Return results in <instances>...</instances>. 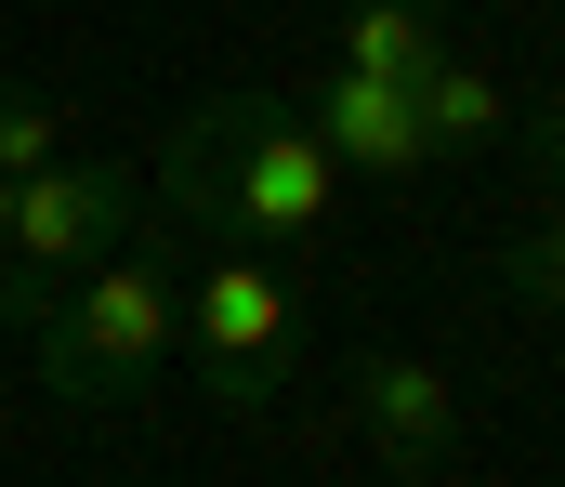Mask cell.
Here are the masks:
<instances>
[{
	"label": "cell",
	"instance_id": "obj_6",
	"mask_svg": "<svg viewBox=\"0 0 565 487\" xmlns=\"http://www.w3.org/2000/svg\"><path fill=\"white\" fill-rule=\"evenodd\" d=\"M316 146H329L342 171H382V184H408V171L434 159L422 93H408V80H355V66L316 80Z\"/></svg>",
	"mask_w": 565,
	"mask_h": 487
},
{
	"label": "cell",
	"instance_id": "obj_12",
	"mask_svg": "<svg viewBox=\"0 0 565 487\" xmlns=\"http://www.w3.org/2000/svg\"><path fill=\"white\" fill-rule=\"evenodd\" d=\"M0 224H13V171H0Z\"/></svg>",
	"mask_w": 565,
	"mask_h": 487
},
{
	"label": "cell",
	"instance_id": "obj_2",
	"mask_svg": "<svg viewBox=\"0 0 565 487\" xmlns=\"http://www.w3.org/2000/svg\"><path fill=\"white\" fill-rule=\"evenodd\" d=\"M171 356H184V264H171L145 224L93 264V277H66V290L26 317V369H40L66 409H132Z\"/></svg>",
	"mask_w": 565,
	"mask_h": 487
},
{
	"label": "cell",
	"instance_id": "obj_9",
	"mask_svg": "<svg viewBox=\"0 0 565 487\" xmlns=\"http://www.w3.org/2000/svg\"><path fill=\"white\" fill-rule=\"evenodd\" d=\"M40 159H66V106H53L40 80H0V171L26 184Z\"/></svg>",
	"mask_w": 565,
	"mask_h": 487
},
{
	"label": "cell",
	"instance_id": "obj_8",
	"mask_svg": "<svg viewBox=\"0 0 565 487\" xmlns=\"http://www.w3.org/2000/svg\"><path fill=\"white\" fill-rule=\"evenodd\" d=\"M422 133H434V159H473V146L513 133V93H500L473 53H434L422 66Z\"/></svg>",
	"mask_w": 565,
	"mask_h": 487
},
{
	"label": "cell",
	"instance_id": "obj_1",
	"mask_svg": "<svg viewBox=\"0 0 565 487\" xmlns=\"http://www.w3.org/2000/svg\"><path fill=\"white\" fill-rule=\"evenodd\" d=\"M158 198H171V224H211L237 251H289V237L329 224L342 159L316 146V119H289L277 93H211V106H184L158 133Z\"/></svg>",
	"mask_w": 565,
	"mask_h": 487
},
{
	"label": "cell",
	"instance_id": "obj_7",
	"mask_svg": "<svg viewBox=\"0 0 565 487\" xmlns=\"http://www.w3.org/2000/svg\"><path fill=\"white\" fill-rule=\"evenodd\" d=\"M434 53H447V13L434 0H342V66L355 80H408L422 93Z\"/></svg>",
	"mask_w": 565,
	"mask_h": 487
},
{
	"label": "cell",
	"instance_id": "obj_10",
	"mask_svg": "<svg viewBox=\"0 0 565 487\" xmlns=\"http://www.w3.org/2000/svg\"><path fill=\"white\" fill-rule=\"evenodd\" d=\"M500 290H513V304H540V317H565V211H540V224L500 251Z\"/></svg>",
	"mask_w": 565,
	"mask_h": 487
},
{
	"label": "cell",
	"instance_id": "obj_5",
	"mask_svg": "<svg viewBox=\"0 0 565 487\" xmlns=\"http://www.w3.org/2000/svg\"><path fill=\"white\" fill-rule=\"evenodd\" d=\"M355 422H369V448L395 462V475L422 487L447 475V448H460V382L408 356V342H355Z\"/></svg>",
	"mask_w": 565,
	"mask_h": 487
},
{
	"label": "cell",
	"instance_id": "obj_3",
	"mask_svg": "<svg viewBox=\"0 0 565 487\" xmlns=\"http://www.w3.org/2000/svg\"><path fill=\"white\" fill-rule=\"evenodd\" d=\"M132 224H145V184L119 159H40L13 184V224H0V317L26 329L66 277H93Z\"/></svg>",
	"mask_w": 565,
	"mask_h": 487
},
{
	"label": "cell",
	"instance_id": "obj_4",
	"mask_svg": "<svg viewBox=\"0 0 565 487\" xmlns=\"http://www.w3.org/2000/svg\"><path fill=\"white\" fill-rule=\"evenodd\" d=\"M289 342H302V304H289V277L264 264V251H211L198 277H184V356L211 369V395L224 409H264L289 369Z\"/></svg>",
	"mask_w": 565,
	"mask_h": 487
},
{
	"label": "cell",
	"instance_id": "obj_11",
	"mask_svg": "<svg viewBox=\"0 0 565 487\" xmlns=\"http://www.w3.org/2000/svg\"><path fill=\"white\" fill-rule=\"evenodd\" d=\"M526 146H540V159L565 171V93H553V106H540V119H526Z\"/></svg>",
	"mask_w": 565,
	"mask_h": 487
}]
</instances>
